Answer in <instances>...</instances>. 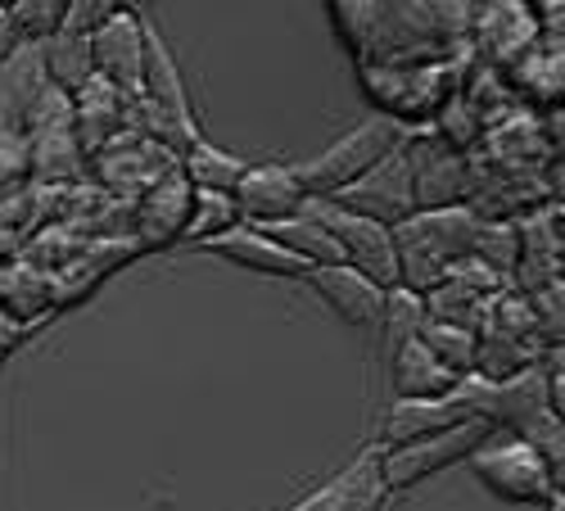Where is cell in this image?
<instances>
[{"instance_id": "cell-1", "label": "cell", "mask_w": 565, "mask_h": 511, "mask_svg": "<svg viewBox=\"0 0 565 511\" xmlns=\"http://www.w3.org/2000/svg\"><path fill=\"white\" fill-rule=\"evenodd\" d=\"M331 23L358 68L466 55L476 0H331Z\"/></svg>"}, {"instance_id": "cell-2", "label": "cell", "mask_w": 565, "mask_h": 511, "mask_svg": "<svg viewBox=\"0 0 565 511\" xmlns=\"http://www.w3.org/2000/svg\"><path fill=\"white\" fill-rule=\"evenodd\" d=\"M484 217H476L466 204L461 209H439V213H412L398 231V290L420 299L439 290L448 276L476 258Z\"/></svg>"}, {"instance_id": "cell-3", "label": "cell", "mask_w": 565, "mask_h": 511, "mask_svg": "<svg viewBox=\"0 0 565 511\" xmlns=\"http://www.w3.org/2000/svg\"><path fill=\"white\" fill-rule=\"evenodd\" d=\"M466 68H470V51L457 60H439V64L358 68V86L381 118L398 123L403 131H426L439 118V109L461 91Z\"/></svg>"}, {"instance_id": "cell-4", "label": "cell", "mask_w": 565, "mask_h": 511, "mask_svg": "<svg viewBox=\"0 0 565 511\" xmlns=\"http://www.w3.org/2000/svg\"><path fill=\"white\" fill-rule=\"evenodd\" d=\"M403 141H407V131H403L398 123H390V118L375 114V118L358 123L353 131H344L340 141H331L317 159L295 163V172H299V181H303L308 200H331V195L344 191V185H353L362 172H371L381 159H390Z\"/></svg>"}, {"instance_id": "cell-5", "label": "cell", "mask_w": 565, "mask_h": 511, "mask_svg": "<svg viewBox=\"0 0 565 511\" xmlns=\"http://www.w3.org/2000/svg\"><path fill=\"white\" fill-rule=\"evenodd\" d=\"M470 476L484 493L511 507H547L552 493H561V480L547 471V461L521 439V435H493L466 457Z\"/></svg>"}, {"instance_id": "cell-6", "label": "cell", "mask_w": 565, "mask_h": 511, "mask_svg": "<svg viewBox=\"0 0 565 511\" xmlns=\"http://www.w3.org/2000/svg\"><path fill=\"white\" fill-rule=\"evenodd\" d=\"M403 155H407V172H412L416 213H439V209L470 204V191H476V168H470V155H457L452 146H444L430 127L426 131H407Z\"/></svg>"}, {"instance_id": "cell-7", "label": "cell", "mask_w": 565, "mask_h": 511, "mask_svg": "<svg viewBox=\"0 0 565 511\" xmlns=\"http://www.w3.org/2000/svg\"><path fill=\"white\" fill-rule=\"evenodd\" d=\"M312 217L331 231V241L340 249V263L362 272L366 281H375L381 290H398V241L394 231L381 226V222H366L349 209H340L335 200H308Z\"/></svg>"}, {"instance_id": "cell-8", "label": "cell", "mask_w": 565, "mask_h": 511, "mask_svg": "<svg viewBox=\"0 0 565 511\" xmlns=\"http://www.w3.org/2000/svg\"><path fill=\"white\" fill-rule=\"evenodd\" d=\"M461 398L470 407V422L489 426L493 435H521L525 426L539 422L543 412H552L539 362L530 371H521V376H511V381H476V376H466L461 381Z\"/></svg>"}, {"instance_id": "cell-9", "label": "cell", "mask_w": 565, "mask_h": 511, "mask_svg": "<svg viewBox=\"0 0 565 511\" xmlns=\"http://www.w3.org/2000/svg\"><path fill=\"white\" fill-rule=\"evenodd\" d=\"M489 439V426L480 422H461L452 430H439L430 439H416V444H403V448H385L381 453V476H385V489L390 493H403V489H416L426 485L476 453L480 444Z\"/></svg>"}, {"instance_id": "cell-10", "label": "cell", "mask_w": 565, "mask_h": 511, "mask_svg": "<svg viewBox=\"0 0 565 511\" xmlns=\"http://www.w3.org/2000/svg\"><path fill=\"white\" fill-rule=\"evenodd\" d=\"M534 41H539V28L525 0H489V6H476V14H470L466 51L493 73H507Z\"/></svg>"}, {"instance_id": "cell-11", "label": "cell", "mask_w": 565, "mask_h": 511, "mask_svg": "<svg viewBox=\"0 0 565 511\" xmlns=\"http://www.w3.org/2000/svg\"><path fill=\"white\" fill-rule=\"evenodd\" d=\"M177 168V155L172 150H163V146H154V141H140V136H131V131H122L114 146H105L96 159L86 163V177L100 185V191L109 195V200H136V195H146L150 185L159 181V177H168Z\"/></svg>"}, {"instance_id": "cell-12", "label": "cell", "mask_w": 565, "mask_h": 511, "mask_svg": "<svg viewBox=\"0 0 565 511\" xmlns=\"http://www.w3.org/2000/svg\"><path fill=\"white\" fill-rule=\"evenodd\" d=\"M340 209L366 217V222H381L390 231H398L412 213H416V195H412V172H407V155L403 146L381 159L371 172H362L353 185H344L340 195H331Z\"/></svg>"}, {"instance_id": "cell-13", "label": "cell", "mask_w": 565, "mask_h": 511, "mask_svg": "<svg viewBox=\"0 0 565 511\" xmlns=\"http://www.w3.org/2000/svg\"><path fill=\"white\" fill-rule=\"evenodd\" d=\"M290 511H394V493L381 476V448L366 444L353 461H344L331 480L303 493Z\"/></svg>"}, {"instance_id": "cell-14", "label": "cell", "mask_w": 565, "mask_h": 511, "mask_svg": "<svg viewBox=\"0 0 565 511\" xmlns=\"http://www.w3.org/2000/svg\"><path fill=\"white\" fill-rule=\"evenodd\" d=\"M191 195H195L191 181L181 177V168H172L146 195L131 200V241L140 254H159L168 245H181L185 217H191Z\"/></svg>"}, {"instance_id": "cell-15", "label": "cell", "mask_w": 565, "mask_h": 511, "mask_svg": "<svg viewBox=\"0 0 565 511\" xmlns=\"http://www.w3.org/2000/svg\"><path fill=\"white\" fill-rule=\"evenodd\" d=\"M146 14L122 6L96 36H90V64L122 96H140V73H146Z\"/></svg>"}, {"instance_id": "cell-16", "label": "cell", "mask_w": 565, "mask_h": 511, "mask_svg": "<svg viewBox=\"0 0 565 511\" xmlns=\"http://www.w3.org/2000/svg\"><path fill=\"white\" fill-rule=\"evenodd\" d=\"M231 200H235V213H241L245 226H271V222L303 213L308 191H303L295 163H249V172L231 191Z\"/></svg>"}, {"instance_id": "cell-17", "label": "cell", "mask_w": 565, "mask_h": 511, "mask_svg": "<svg viewBox=\"0 0 565 511\" xmlns=\"http://www.w3.org/2000/svg\"><path fill=\"white\" fill-rule=\"evenodd\" d=\"M140 96H146L154 109H163L191 141H200V118H195V100L191 86L181 77V64L172 55V45L163 41V32L154 23H146V73H140Z\"/></svg>"}, {"instance_id": "cell-18", "label": "cell", "mask_w": 565, "mask_h": 511, "mask_svg": "<svg viewBox=\"0 0 565 511\" xmlns=\"http://www.w3.org/2000/svg\"><path fill=\"white\" fill-rule=\"evenodd\" d=\"M303 281L317 290V299L331 308L344 327L353 331H371V327H381L385 321V308H390V290H381L375 281H366L362 272L335 263V267H317L308 272Z\"/></svg>"}, {"instance_id": "cell-19", "label": "cell", "mask_w": 565, "mask_h": 511, "mask_svg": "<svg viewBox=\"0 0 565 511\" xmlns=\"http://www.w3.org/2000/svg\"><path fill=\"white\" fill-rule=\"evenodd\" d=\"M507 91L525 114H552L565 96V41L539 36L530 51L502 73Z\"/></svg>"}, {"instance_id": "cell-20", "label": "cell", "mask_w": 565, "mask_h": 511, "mask_svg": "<svg viewBox=\"0 0 565 511\" xmlns=\"http://www.w3.org/2000/svg\"><path fill=\"white\" fill-rule=\"evenodd\" d=\"M470 422V407L461 398V385L448 394V398H426V403H412V398H390L385 416H381V439L375 448H403V444H416V439H430L439 430H452Z\"/></svg>"}, {"instance_id": "cell-21", "label": "cell", "mask_w": 565, "mask_h": 511, "mask_svg": "<svg viewBox=\"0 0 565 511\" xmlns=\"http://www.w3.org/2000/svg\"><path fill=\"white\" fill-rule=\"evenodd\" d=\"M73 136L86 155V163L96 159L105 146H114L127 131V96L114 91L105 77H90L82 91H73Z\"/></svg>"}, {"instance_id": "cell-22", "label": "cell", "mask_w": 565, "mask_h": 511, "mask_svg": "<svg viewBox=\"0 0 565 511\" xmlns=\"http://www.w3.org/2000/svg\"><path fill=\"white\" fill-rule=\"evenodd\" d=\"M457 385H461V376H452V371L426 344H420L416 336H407V340H398L390 349V394L394 398H412V403L448 398Z\"/></svg>"}, {"instance_id": "cell-23", "label": "cell", "mask_w": 565, "mask_h": 511, "mask_svg": "<svg viewBox=\"0 0 565 511\" xmlns=\"http://www.w3.org/2000/svg\"><path fill=\"white\" fill-rule=\"evenodd\" d=\"M204 254H217L222 263H235V267H245V272H258V276H276V281H303L308 276V267L303 263H295L280 245H271L263 231H254V226H235V231H226L222 241H213V245H204Z\"/></svg>"}, {"instance_id": "cell-24", "label": "cell", "mask_w": 565, "mask_h": 511, "mask_svg": "<svg viewBox=\"0 0 565 511\" xmlns=\"http://www.w3.org/2000/svg\"><path fill=\"white\" fill-rule=\"evenodd\" d=\"M55 312V286H51V276H41L36 267L28 263H10V267H0V317L14 321V327H36L41 317H51Z\"/></svg>"}, {"instance_id": "cell-25", "label": "cell", "mask_w": 565, "mask_h": 511, "mask_svg": "<svg viewBox=\"0 0 565 511\" xmlns=\"http://www.w3.org/2000/svg\"><path fill=\"white\" fill-rule=\"evenodd\" d=\"M41 91H45V73H41L36 45H19L0 64V131H23V118L36 105Z\"/></svg>"}, {"instance_id": "cell-26", "label": "cell", "mask_w": 565, "mask_h": 511, "mask_svg": "<svg viewBox=\"0 0 565 511\" xmlns=\"http://www.w3.org/2000/svg\"><path fill=\"white\" fill-rule=\"evenodd\" d=\"M254 231H263L271 245H280L295 263H303L308 272H317V267H335V263H340V249H335V241H331V231H326V226L312 217L308 204H303V213H295V217H286V222L254 226Z\"/></svg>"}, {"instance_id": "cell-27", "label": "cell", "mask_w": 565, "mask_h": 511, "mask_svg": "<svg viewBox=\"0 0 565 511\" xmlns=\"http://www.w3.org/2000/svg\"><path fill=\"white\" fill-rule=\"evenodd\" d=\"M36 55H41L45 82H51L55 91H64V96H73V91H82L90 77H96V64H90V36H77L68 28H60L51 41H41Z\"/></svg>"}, {"instance_id": "cell-28", "label": "cell", "mask_w": 565, "mask_h": 511, "mask_svg": "<svg viewBox=\"0 0 565 511\" xmlns=\"http://www.w3.org/2000/svg\"><path fill=\"white\" fill-rule=\"evenodd\" d=\"M177 168L185 181H191V191H217V195H231L235 185H241V177L249 172V163L241 155L213 146L209 136H200V141L177 159Z\"/></svg>"}, {"instance_id": "cell-29", "label": "cell", "mask_w": 565, "mask_h": 511, "mask_svg": "<svg viewBox=\"0 0 565 511\" xmlns=\"http://www.w3.org/2000/svg\"><path fill=\"white\" fill-rule=\"evenodd\" d=\"M241 226V213H235V200L231 195H217V191H195L191 195V217H185V231H181V245H213L222 241L226 231Z\"/></svg>"}, {"instance_id": "cell-30", "label": "cell", "mask_w": 565, "mask_h": 511, "mask_svg": "<svg viewBox=\"0 0 565 511\" xmlns=\"http://www.w3.org/2000/svg\"><path fill=\"white\" fill-rule=\"evenodd\" d=\"M420 344H426L452 376H470L476 371V340L480 336H470V331H457V327H444V321H426V317H416V331H412Z\"/></svg>"}, {"instance_id": "cell-31", "label": "cell", "mask_w": 565, "mask_h": 511, "mask_svg": "<svg viewBox=\"0 0 565 511\" xmlns=\"http://www.w3.org/2000/svg\"><path fill=\"white\" fill-rule=\"evenodd\" d=\"M64 10H68V0H14V6H6V19L19 45H41L64 28Z\"/></svg>"}, {"instance_id": "cell-32", "label": "cell", "mask_w": 565, "mask_h": 511, "mask_svg": "<svg viewBox=\"0 0 565 511\" xmlns=\"http://www.w3.org/2000/svg\"><path fill=\"white\" fill-rule=\"evenodd\" d=\"M521 439L547 461V471L565 485V416H556V412H543L534 426H525L521 430Z\"/></svg>"}, {"instance_id": "cell-33", "label": "cell", "mask_w": 565, "mask_h": 511, "mask_svg": "<svg viewBox=\"0 0 565 511\" xmlns=\"http://www.w3.org/2000/svg\"><path fill=\"white\" fill-rule=\"evenodd\" d=\"M122 6L118 0H68V10H64V28L77 32V36H96Z\"/></svg>"}, {"instance_id": "cell-34", "label": "cell", "mask_w": 565, "mask_h": 511, "mask_svg": "<svg viewBox=\"0 0 565 511\" xmlns=\"http://www.w3.org/2000/svg\"><path fill=\"white\" fill-rule=\"evenodd\" d=\"M28 181V141L23 131H0V191Z\"/></svg>"}, {"instance_id": "cell-35", "label": "cell", "mask_w": 565, "mask_h": 511, "mask_svg": "<svg viewBox=\"0 0 565 511\" xmlns=\"http://www.w3.org/2000/svg\"><path fill=\"white\" fill-rule=\"evenodd\" d=\"M28 340V331L23 327H14V321H6V317H0V366H6L14 353H19V344Z\"/></svg>"}, {"instance_id": "cell-36", "label": "cell", "mask_w": 565, "mask_h": 511, "mask_svg": "<svg viewBox=\"0 0 565 511\" xmlns=\"http://www.w3.org/2000/svg\"><path fill=\"white\" fill-rule=\"evenodd\" d=\"M14 51H19V36H14L10 19H6V6H0V64H6Z\"/></svg>"}, {"instance_id": "cell-37", "label": "cell", "mask_w": 565, "mask_h": 511, "mask_svg": "<svg viewBox=\"0 0 565 511\" xmlns=\"http://www.w3.org/2000/svg\"><path fill=\"white\" fill-rule=\"evenodd\" d=\"M14 258H19V236H14V231L0 226V267H10Z\"/></svg>"}, {"instance_id": "cell-38", "label": "cell", "mask_w": 565, "mask_h": 511, "mask_svg": "<svg viewBox=\"0 0 565 511\" xmlns=\"http://www.w3.org/2000/svg\"><path fill=\"white\" fill-rule=\"evenodd\" d=\"M547 511H565V498H561V493H552V498H547Z\"/></svg>"}]
</instances>
